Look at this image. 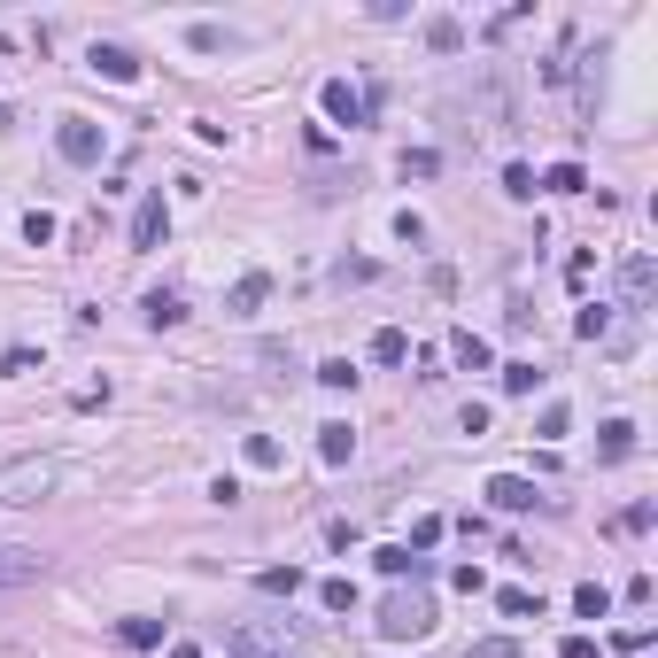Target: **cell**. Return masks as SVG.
<instances>
[{
    "label": "cell",
    "instance_id": "cell-17",
    "mask_svg": "<svg viewBox=\"0 0 658 658\" xmlns=\"http://www.w3.org/2000/svg\"><path fill=\"white\" fill-rule=\"evenodd\" d=\"M542 194H581V186H589V179H581V163H550V171H542Z\"/></svg>",
    "mask_w": 658,
    "mask_h": 658
},
{
    "label": "cell",
    "instance_id": "cell-3",
    "mask_svg": "<svg viewBox=\"0 0 658 658\" xmlns=\"http://www.w3.org/2000/svg\"><path fill=\"white\" fill-rule=\"evenodd\" d=\"M55 148H62V163L93 171V163H101V124H86V117H62V124H55Z\"/></svg>",
    "mask_w": 658,
    "mask_h": 658
},
{
    "label": "cell",
    "instance_id": "cell-5",
    "mask_svg": "<svg viewBox=\"0 0 658 658\" xmlns=\"http://www.w3.org/2000/svg\"><path fill=\"white\" fill-rule=\"evenodd\" d=\"M93 70H101V78H109V86H132V78H140V55H132V47H117V39H93Z\"/></svg>",
    "mask_w": 658,
    "mask_h": 658
},
{
    "label": "cell",
    "instance_id": "cell-11",
    "mask_svg": "<svg viewBox=\"0 0 658 658\" xmlns=\"http://www.w3.org/2000/svg\"><path fill=\"white\" fill-rule=\"evenodd\" d=\"M449 357L465 364V372H488V341H480L473 326H457V333H449Z\"/></svg>",
    "mask_w": 658,
    "mask_h": 658
},
{
    "label": "cell",
    "instance_id": "cell-21",
    "mask_svg": "<svg viewBox=\"0 0 658 658\" xmlns=\"http://www.w3.org/2000/svg\"><path fill=\"white\" fill-rule=\"evenodd\" d=\"M496 604H504V620H542V597H535V589H504Z\"/></svg>",
    "mask_w": 658,
    "mask_h": 658
},
{
    "label": "cell",
    "instance_id": "cell-8",
    "mask_svg": "<svg viewBox=\"0 0 658 658\" xmlns=\"http://www.w3.org/2000/svg\"><path fill=\"white\" fill-rule=\"evenodd\" d=\"M620 295H628V310H643V302L658 295V264L651 256H628V264H620Z\"/></svg>",
    "mask_w": 658,
    "mask_h": 658
},
{
    "label": "cell",
    "instance_id": "cell-4",
    "mask_svg": "<svg viewBox=\"0 0 658 658\" xmlns=\"http://www.w3.org/2000/svg\"><path fill=\"white\" fill-rule=\"evenodd\" d=\"M31 581H47V558L31 542H0V589H31Z\"/></svg>",
    "mask_w": 658,
    "mask_h": 658
},
{
    "label": "cell",
    "instance_id": "cell-30",
    "mask_svg": "<svg viewBox=\"0 0 658 658\" xmlns=\"http://www.w3.org/2000/svg\"><path fill=\"white\" fill-rule=\"evenodd\" d=\"M248 465H256V473H271V465H279V442H271V434H248Z\"/></svg>",
    "mask_w": 658,
    "mask_h": 658
},
{
    "label": "cell",
    "instance_id": "cell-15",
    "mask_svg": "<svg viewBox=\"0 0 658 658\" xmlns=\"http://www.w3.org/2000/svg\"><path fill=\"white\" fill-rule=\"evenodd\" d=\"M573 612H581V620H604V612H612V589H604V581H581V589H573Z\"/></svg>",
    "mask_w": 658,
    "mask_h": 658
},
{
    "label": "cell",
    "instance_id": "cell-34",
    "mask_svg": "<svg viewBox=\"0 0 658 658\" xmlns=\"http://www.w3.org/2000/svg\"><path fill=\"white\" fill-rule=\"evenodd\" d=\"M24 240H31V248H47V240H55V217L31 210V217H24Z\"/></svg>",
    "mask_w": 658,
    "mask_h": 658
},
{
    "label": "cell",
    "instance_id": "cell-9",
    "mask_svg": "<svg viewBox=\"0 0 658 658\" xmlns=\"http://www.w3.org/2000/svg\"><path fill=\"white\" fill-rule=\"evenodd\" d=\"M326 117L333 124H364V93L349 78H326Z\"/></svg>",
    "mask_w": 658,
    "mask_h": 658
},
{
    "label": "cell",
    "instance_id": "cell-31",
    "mask_svg": "<svg viewBox=\"0 0 658 658\" xmlns=\"http://www.w3.org/2000/svg\"><path fill=\"white\" fill-rule=\"evenodd\" d=\"M442 527H449V519H442V511H426V519H419V527H411V550H434V542H442Z\"/></svg>",
    "mask_w": 658,
    "mask_h": 658
},
{
    "label": "cell",
    "instance_id": "cell-27",
    "mask_svg": "<svg viewBox=\"0 0 658 658\" xmlns=\"http://www.w3.org/2000/svg\"><path fill=\"white\" fill-rule=\"evenodd\" d=\"M318 604H326V612H349V604H357V581H318Z\"/></svg>",
    "mask_w": 658,
    "mask_h": 658
},
{
    "label": "cell",
    "instance_id": "cell-24",
    "mask_svg": "<svg viewBox=\"0 0 658 658\" xmlns=\"http://www.w3.org/2000/svg\"><path fill=\"white\" fill-rule=\"evenodd\" d=\"M124 643H132V651H155V643H163V620H124Z\"/></svg>",
    "mask_w": 658,
    "mask_h": 658
},
{
    "label": "cell",
    "instance_id": "cell-19",
    "mask_svg": "<svg viewBox=\"0 0 658 658\" xmlns=\"http://www.w3.org/2000/svg\"><path fill=\"white\" fill-rule=\"evenodd\" d=\"M620 457H635V426H628V419L604 426V465H620Z\"/></svg>",
    "mask_w": 658,
    "mask_h": 658
},
{
    "label": "cell",
    "instance_id": "cell-32",
    "mask_svg": "<svg viewBox=\"0 0 658 658\" xmlns=\"http://www.w3.org/2000/svg\"><path fill=\"white\" fill-rule=\"evenodd\" d=\"M465 658H519V643H511V635H480Z\"/></svg>",
    "mask_w": 658,
    "mask_h": 658
},
{
    "label": "cell",
    "instance_id": "cell-25",
    "mask_svg": "<svg viewBox=\"0 0 658 658\" xmlns=\"http://www.w3.org/2000/svg\"><path fill=\"white\" fill-rule=\"evenodd\" d=\"M318 388H357V364H349V357H326V364H318Z\"/></svg>",
    "mask_w": 658,
    "mask_h": 658
},
{
    "label": "cell",
    "instance_id": "cell-12",
    "mask_svg": "<svg viewBox=\"0 0 658 658\" xmlns=\"http://www.w3.org/2000/svg\"><path fill=\"white\" fill-rule=\"evenodd\" d=\"M318 457H326V465H349V457H357V434H349L341 419L318 426Z\"/></svg>",
    "mask_w": 658,
    "mask_h": 658
},
{
    "label": "cell",
    "instance_id": "cell-26",
    "mask_svg": "<svg viewBox=\"0 0 658 658\" xmlns=\"http://www.w3.org/2000/svg\"><path fill=\"white\" fill-rule=\"evenodd\" d=\"M504 194L511 202H535V171H527V163H504Z\"/></svg>",
    "mask_w": 658,
    "mask_h": 658
},
{
    "label": "cell",
    "instance_id": "cell-35",
    "mask_svg": "<svg viewBox=\"0 0 658 658\" xmlns=\"http://www.w3.org/2000/svg\"><path fill=\"white\" fill-rule=\"evenodd\" d=\"M558 658H597V635H566V643H558Z\"/></svg>",
    "mask_w": 658,
    "mask_h": 658
},
{
    "label": "cell",
    "instance_id": "cell-36",
    "mask_svg": "<svg viewBox=\"0 0 658 658\" xmlns=\"http://www.w3.org/2000/svg\"><path fill=\"white\" fill-rule=\"evenodd\" d=\"M171 658H202V651H194V643H171Z\"/></svg>",
    "mask_w": 658,
    "mask_h": 658
},
{
    "label": "cell",
    "instance_id": "cell-13",
    "mask_svg": "<svg viewBox=\"0 0 658 658\" xmlns=\"http://www.w3.org/2000/svg\"><path fill=\"white\" fill-rule=\"evenodd\" d=\"M186 47H194V55H225V47H240V31H225V24H194V31H186Z\"/></svg>",
    "mask_w": 658,
    "mask_h": 658
},
{
    "label": "cell",
    "instance_id": "cell-2",
    "mask_svg": "<svg viewBox=\"0 0 658 658\" xmlns=\"http://www.w3.org/2000/svg\"><path fill=\"white\" fill-rule=\"evenodd\" d=\"M55 488V465L47 457H16V465H0V504H39Z\"/></svg>",
    "mask_w": 658,
    "mask_h": 658
},
{
    "label": "cell",
    "instance_id": "cell-16",
    "mask_svg": "<svg viewBox=\"0 0 658 658\" xmlns=\"http://www.w3.org/2000/svg\"><path fill=\"white\" fill-rule=\"evenodd\" d=\"M148 326H186V302L171 295V287H155V295H148Z\"/></svg>",
    "mask_w": 658,
    "mask_h": 658
},
{
    "label": "cell",
    "instance_id": "cell-28",
    "mask_svg": "<svg viewBox=\"0 0 658 658\" xmlns=\"http://www.w3.org/2000/svg\"><path fill=\"white\" fill-rule=\"evenodd\" d=\"M380 573L403 581V573H426V558H411V550H380Z\"/></svg>",
    "mask_w": 658,
    "mask_h": 658
},
{
    "label": "cell",
    "instance_id": "cell-14",
    "mask_svg": "<svg viewBox=\"0 0 658 658\" xmlns=\"http://www.w3.org/2000/svg\"><path fill=\"white\" fill-rule=\"evenodd\" d=\"M426 47H434V55H457V47H465V24H457V16H426Z\"/></svg>",
    "mask_w": 658,
    "mask_h": 658
},
{
    "label": "cell",
    "instance_id": "cell-6",
    "mask_svg": "<svg viewBox=\"0 0 658 658\" xmlns=\"http://www.w3.org/2000/svg\"><path fill=\"white\" fill-rule=\"evenodd\" d=\"M163 240H171V210H163V194H148L132 210V248H163Z\"/></svg>",
    "mask_w": 658,
    "mask_h": 658
},
{
    "label": "cell",
    "instance_id": "cell-7",
    "mask_svg": "<svg viewBox=\"0 0 658 658\" xmlns=\"http://www.w3.org/2000/svg\"><path fill=\"white\" fill-rule=\"evenodd\" d=\"M488 504H496V511H535L542 488H535V480H519V473H496V480H488Z\"/></svg>",
    "mask_w": 658,
    "mask_h": 658
},
{
    "label": "cell",
    "instance_id": "cell-1",
    "mask_svg": "<svg viewBox=\"0 0 658 658\" xmlns=\"http://www.w3.org/2000/svg\"><path fill=\"white\" fill-rule=\"evenodd\" d=\"M426 628H434V597H419V589H395V597L380 604V635H388V643H419Z\"/></svg>",
    "mask_w": 658,
    "mask_h": 658
},
{
    "label": "cell",
    "instance_id": "cell-18",
    "mask_svg": "<svg viewBox=\"0 0 658 658\" xmlns=\"http://www.w3.org/2000/svg\"><path fill=\"white\" fill-rule=\"evenodd\" d=\"M573 333H581V341H612V310H604V302H589V310L573 318Z\"/></svg>",
    "mask_w": 658,
    "mask_h": 658
},
{
    "label": "cell",
    "instance_id": "cell-22",
    "mask_svg": "<svg viewBox=\"0 0 658 658\" xmlns=\"http://www.w3.org/2000/svg\"><path fill=\"white\" fill-rule=\"evenodd\" d=\"M256 589H264V597H295L302 573H295V566H271V573H256Z\"/></svg>",
    "mask_w": 658,
    "mask_h": 658
},
{
    "label": "cell",
    "instance_id": "cell-10",
    "mask_svg": "<svg viewBox=\"0 0 658 658\" xmlns=\"http://www.w3.org/2000/svg\"><path fill=\"white\" fill-rule=\"evenodd\" d=\"M264 295H271V279H264V271H248L233 295H225V310H233V318H256V310H264Z\"/></svg>",
    "mask_w": 658,
    "mask_h": 658
},
{
    "label": "cell",
    "instance_id": "cell-29",
    "mask_svg": "<svg viewBox=\"0 0 658 658\" xmlns=\"http://www.w3.org/2000/svg\"><path fill=\"white\" fill-rule=\"evenodd\" d=\"M434 171H442V155H434V148H411V155H403V179H434Z\"/></svg>",
    "mask_w": 658,
    "mask_h": 658
},
{
    "label": "cell",
    "instance_id": "cell-33",
    "mask_svg": "<svg viewBox=\"0 0 658 658\" xmlns=\"http://www.w3.org/2000/svg\"><path fill=\"white\" fill-rule=\"evenodd\" d=\"M566 426H573V411H566V403H550V411H542V426H535V434H542V442H558Z\"/></svg>",
    "mask_w": 658,
    "mask_h": 658
},
{
    "label": "cell",
    "instance_id": "cell-23",
    "mask_svg": "<svg viewBox=\"0 0 658 658\" xmlns=\"http://www.w3.org/2000/svg\"><path fill=\"white\" fill-rule=\"evenodd\" d=\"M496 380H504V395H535V388H542V372H535V364H504Z\"/></svg>",
    "mask_w": 658,
    "mask_h": 658
},
{
    "label": "cell",
    "instance_id": "cell-20",
    "mask_svg": "<svg viewBox=\"0 0 658 658\" xmlns=\"http://www.w3.org/2000/svg\"><path fill=\"white\" fill-rule=\"evenodd\" d=\"M403 357H411V341H403L395 326H380V333H372V364H403Z\"/></svg>",
    "mask_w": 658,
    "mask_h": 658
}]
</instances>
